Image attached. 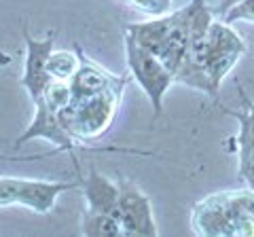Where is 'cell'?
Listing matches in <instances>:
<instances>
[{"mask_svg": "<svg viewBox=\"0 0 254 237\" xmlns=\"http://www.w3.org/2000/svg\"><path fill=\"white\" fill-rule=\"evenodd\" d=\"M23 41H26V61H23V76L21 85L28 91L32 102L41 100L47 83L51 81L47 72V59L53 51V34H49L43 41L32 38L28 30H23Z\"/></svg>", "mask_w": 254, "mask_h": 237, "instance_id": "8992f818", "label": "cell"}, {"mask_svg": "<svg viewBox=\"0 0 254 237\" xmlns=\"http://www.w3.org/2000/svg\"><path fill=\"white\" fill-rule=\"evenodd\" d=\"M76 55L81 59L74 76L70 78V89H72V104L76 102H83L87 98L95 96V93H102L108 87H113L115 83L121 81V76H113L108 74L106 70H102L98 64H93L91 59H87V55L76 47Z\"/></svg>", "mask_w": 254, "mask_h": 237, "instance_id": "9c48e42d", "label": "cell"}, {"mask_svg": "<svg viewBox=\"0 0 254 237\" xmlns=\"http://www.w3.org/2000/svg\"><path fill=\"white\" fill-rule=\"evenodd\" d=\"M193 229L199 235H235V218L227 193L205 197L193 208Z\"/></svg>", "mask_w": 254, "mask_h": 237, "instance_id": "52a82bcc", "label": "cell"}, {"mask_svg": "<svg viewBox=\"0 0 254 237\" xmlns=\"http://www.w3.org/2000/svg\"><path fill=\"white\" fill-rule=\"evenodd\" d=\"M240 96L244 106L242 113L229 110V108H222V110L240 121V138H237L240 140V172H237V178L246 186L254 188V104L252 100L246 98V93L242 89H240Z\"/></svg>", "mask_w": 254, "mask_h": 237, "instance_id": "ba28073f", "label": "cell"}, {"mask_svg": "<svg viewBox=\"0 0 254 237\" xmlns=\"http://www.w3.org/2000/svg\"><path fill=\"white\" fill-rule=\"evenodd\" d=\"M43 100L47 102V106L51 110H58V113L64 108H68L72 104V89H70V83L51 78L43 91Z\"/></svg>", "mask_w": 254, "mask_h": 237, "instance_id": "5bb4252c", "label": "cell"}, {"mask_svg": "<svg viewBox=\"0 0 254 237\" xmlns=\"http://www.w3.org/2000/svg\"><path fill=\"white\" fill-rule=\"evenodd\" d=\"M123 87H125V76H121V81L104 89L102 93H95L91 98L60 110V118L66 131L72 138L83 142L104 136V131L115 121Z\"/></svg>", "mask_w": 254, "mask_h": 237, "instance_id": "6da1fadb", "label": "cell"}, {"mask_svg": "<svg viewBox=\"0 0 254 237\" xmlns=\"http://www.w3.org/2000/svg\"><path fill=\"white\" fill-rule=\"evenodd\" d=\"M170 23H172V15H168V17L153 19V21L129 23V26L125 28V32L129 34L140 47H144L146 51L155 53L157 58H161L163 49H165V41H168Z\"/></svg>", "mask_w": 254, "mask_h": 237, "instance_id": "8fae6325", "label": "cell"}, {"mask_svg": "<svg viewBox=\"0 0 254 237\" xmlns=\"http://www.w3.org/2000/svg\"><path fill=\"white\" fill-rule=\"evenodd\" d=\"M119 186V220L125 235H159L150 199L131 182L121 178Z\"/></svg>", "mask_w": 254, "mask_h": 237, "instance_id": "277c9868", "label": "cell"}, {"mask_svg": "<svg viewBox=\"0 0 254 237\" xmlns=\"http://www.w3.org/2000/svg\"><path fill=\"white\" fill-rule=\"evenodd\" d=\"M81 188H83L85 199H87L85 212H91V214H108L119 220V186H117V182L106 178L104 174L91 170L89 178L81 180ZM119 223H121V220H119Z\"/></svg>", "mask_w": 254, "mask_h": 237, "instance_id": "30bf717a", "label": "cell"}, {"mask_svg": "<svg viewBox=\"0 0 254 237\" xmlns=\"http://www.w3.org/2000/svg\"><path fill=\"white\" fill-rule=\"evenodd\" d=\"M78 184L68 182H47V180L0 176V208L6 205H23L36 214H47L55 208V199L76 188Z\"/></svg>", "mask_w": 254, "mask_h": 237, "instance_id": "3957f363", "label": "cell"}, {"mask_svg": "<svg viewBox=\"0 0 254 237\" xmlns=\"http://www.w3.org/2000/svg\"><path fill=\"white\" fill-rule=\"evenodd\" d=\"M240 2H244V0H222V2L218 4V9H216V13L218 15H227L229 11L233 9V6H237Z\"/></svg>", "mask_w": 254, "mask_h": 237, "instance_id": "9a60e30c", "label": "cell"}, {"mask_svg": "<svg viewBox=\"0 0 254 237\" xmlns=\"http://www.w3.org/2000/svg\"><path fill=\"white\" fill-rule=\"evenodd\" d=\"M34 106H36L34 121H32L30 127L23 131L17 140H15V146H21L23 142H30V140H36V138L49 140V142H53L55 146H60L62 151L70 153L72 163L78 168V161H76V155H74V138L70 136V133L66 131V127L62 125L60 113L58 110H51L43 98L36 100Z\"/></svg>", "mask_w": 254, "mask_h": 237, "instance_id": "5b68a950", "label": "cell"}, {"mask_svg": "<svg viewBox=\"0 0 254 237\" xmlns=\"http://www.w3.org/2000/svg\"><path fill=\"white\" fill-rule=\"evenodd\" d=\"M81 59L76 58V53L72 51H51L49 59H47V72L51 78H58V81H70L74 76Z\"/></svg>", "mask_w": 254, "mask_h": 237, "instance_id": "4fadbf2b", "label": "cell"}, {"mask_svg": "<svg viewBox=\"0 0 254 237\" xmlns=\"http://www.w3.org/2000/svg\"><path fill=\"white\" fill-rule=\"evenodd\" d=\"M125 58H127V68H129L133 81L140 85V89L150 100L155 118L161 117L163 96L168 93L172 83L176 81L174 72L165 66V61L161 58H157L155 53L140 47L127 32H125Z\"/></svg>", "mask_w": 254, "mask_h": 237, "instance_id": "7a4b0ae2", "label": "cell"}, {"mask_svg": "<svg viewBox=\"0 0 254 237\" xmlns=\"http://www.w3.org/2000/svg\"><path fill=\"white\" fill-rule=\"evenodd\" d=\"M81 233L83 235H125L121 223L115 216L91 214V212H83Z\"/></svg>", "mask_w": 254, "mask_h": 237, "instance_id": "7c38bea8", "label": "cell"}]
</instances>
